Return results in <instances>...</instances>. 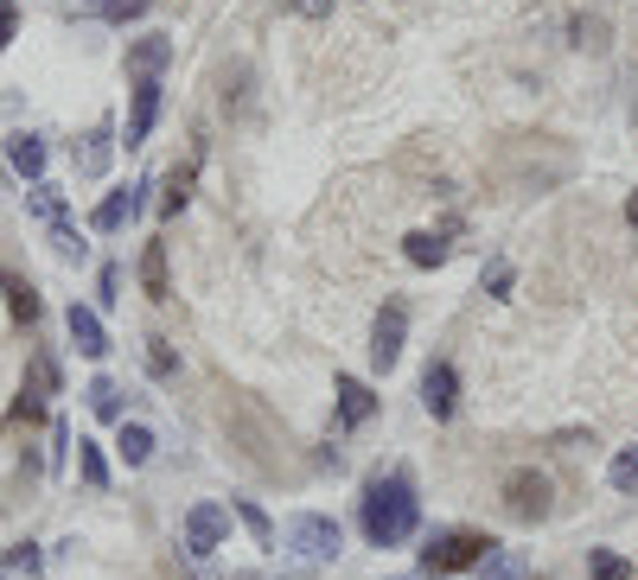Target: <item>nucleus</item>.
Returning a JSON list of instances; mask_svg holds the SVG:
<instances>
[{
	"mask_svg": "<svg viewBox=\"0 0 638 580\" xmlns=\"http://www.w3.org/2000/svg\"><path fill=\"white\" fill-rule=\"evenodd\" d=\"M64 447H71V428H64V421H51V466H64Z\"/></svg>",
	"mask_w": 638,
	"mask_h": 580,
	"instance_id": "obj_36",
	"label": "nucleus"
},
{
	"mask_svg": "<svg viewBox=\"0 0 638 580\" xmlns=\"http://www.w3.org/2000/svg\"><path fill=\"white\" fill-rule=\"evenodd\" d=\"M498 498L517 523H549V510H556V485L549 472H536V466H510L505 485H498Z\"/></svg>",
	"mask_w": 638,
	"mask_h": 580,
	"instance_id": "obj_5",
	"label": "nucleus"
},
{
	"mask_svg": "<svg viewBox=\"0 0 638 580\" xmlns=\"http://www.w3.org/2000/svg\"><path fill=\"white\" fill-rule=\"evenodd\" d=\"M115 454H122V466H148V459H153V434L141 428V421H122V428H115Z\"/></svg>",
	"mask_w": 638,
	"mask_h": 580,
	"instance_id": "obj_22",
	"label": "nucleus"
},
{
	"mask_svg": "<svg viewBox=\"0 0 638 580\" xmlns=\"http://www.w3.org/2000/svg\"><path fill=\"white\" fill-rule=\"evenodd\" d=\"M166 64H173V39H166V32H141V39L128 45V77H134V83H141V77H160Z\"/></svg>",
	"mask_w": 638,
	"mask_h": 580,
	"instance_id": "obj_13",
	"label": "nucleus"
},
{
	"mask_svg": "<svg viewBox=\"0 0 638 580\" xmlns=\"http://www.w3.org/2000/svg\"><path fill=\"white\" fill-rule=\"evenodd\" d=\"M403 338H408V306H403V301H383L377 326H371V364H377L383 377L396 370V357H403Z\"/></svg>",
	"mask_w": 638,
	"mask_h": 580,
	"instance_id": "obj_7",
	"label": "nucleus"
},
{
	"mask_svg": "<svg viewBox=\"0 0 638 580\" xmlns=\"http://www.w3.org/2000/svg\"><path fill=\"white\" fill-rule=\"evenodd\" d=\"M51 396H58V364H51L45 352H32V364H26V389H20V403H13V421H39Z\"/></svg>",
	"mask_w": 638,
	"mask_h": 580,
	"instance_id": "obj_8",
	"label": "nucleus"
},
{
	"mask_svg": "<svg viewBox=\"0 0 638 580\" xmlns=\"http://www.w3.org/2000/svg\"><path fill=\"white\" fill-rule=\"evenodd\" d=\"M71 13H83V20H109V26H128L148 13V0H71Z\"/></svg>",
	"mask_w": 638,
	"mask_h": 580,
	"instance_id": "obj_19",
	"label": "nucleus"
},
{
	"mask_svg": "<svg viewBox=\"0 0 638 580\" xmlns=\"http://www.w3.org/2000/svg\"><path fill=\"white\" fill-rule=\"evenodd\" d=\"M422 408H428L434 421H454L459 408V370L447 357H428V370H422Z\"/></svg>",
	"mask_w": 638,
	"mask_h": 580,
	"instance_id": "obj_9",
	"label": "nucleus"
},
{
	"mask_svg": "<svg viewBox=\"0 0 638 580\" xmlns=\"http://www.w3.org/2000/svg\"><path fill=\"white\" fill-rule=\"evenodd\" d=\"M83 403H90L97 421H115V428L128 421V415H122V383H115V377H97L90 389H83Z\"/></svg>",
	"mask_w": 638,
	"mask_h": 580,
	"instance_id": "obj_20",
	"label": "nucleus"
},
{
	"mask_svg": "<svg viewBox=\"0 0 638 580\" xmlns=\"http://www.w3.org/2000/svg\"><path fill=\"white\" fill-rule=\"evenodd\" d=\"M51 250L64 255V262H83V236H77L71 224H58V230H51Z\"/></svg>",
	"mask_w": 638,
	"mask_h": 580,
	"instance_id": "obj_33",
	"label": "nucleus"
},
{
	"mask_svg": "<svg viewBox=\"0 0 638 580\" xmlns=\"http://www.w3.org/2000/svg\"><path fill=\"white\" fill-rule=\"evenodd\" d=\"M403 255L415 262V268H440V262L454 255V243H447L440 230H408V236H403Z\"/></svg>",
	"mask_w": 638,
	"mask_h": 580,
	"instance_id": "obj_18",
	"label": "nucleus"
},
{
	"mask_svg": "<svg viewBox=\"0 0 638 580\" xmlns=\"http://www.w3.org/2000/svg\"><path fill=\"white\" fill-rule=\"evenodd\" d=\"M26 204H32V211H39V217H45L51 230L64 224V192H58V185H45V179H39V185L26 192Z\"/></svg>",
	"mask_w": 638,
	"mask_h": 580,
	"instance_id": "obj_27",
	"label": "nucleus"
},
{
	"mask_svg": "<svg viewBox=\"0 0 638 580\" xmlns=\"http://www.w3.org/2000/svg\"><path fill=\"white\" fill-rule=\"evenodd\" d=\"M77 466H83V485H90V491H109V459H102L97 440H77Z\"/></svg>",
	"mask_w": 638,
	"mask_h": 580,
	"instance_id": "obj_26",
	"label": "nucleus"
},
{
	"mask_svg": "<svg viewBox=\"0 0 638 580\" xmlns=\"http://www.w3.org/2000/svg\"><path fill=\"white\" fill-rule=\"evenodd\" d=\"M224 434H230V447L250 459L255 472H281V428L262 415V403H250V396H230L224 403Z\"/></svg>",
	"mask_w": 638,
	"mask_h": 580,
	"instance_id": "obj_2",
	"label": "nucleus"
},
{
	"mask_svg": "<svg viewBox=\"0 0 638 580\" xmlns=\"http://www.w3.org/2000/svg\"><path fill=\"white\" fill-rule=\"evenodd\" d=\"M587 574L594 580H632V561L612 556V549H594V556H587Z\"/></svg>",
	"mask_w": 638,
	"mask_h": 580,
	"instance_id": "obj_29",
	"label": "nucleus"
},
{
	"mask_svg": "<svg viewBox=\"0 0 638 580\" xmlns=\"http://www.w3.org/2000/svg\"><path fill=\"white\" fill-rule=\"evenodd\" d=\"M224 536H230V510L224 505H192V510H185V556H192V561L217 556V549H224Z\"/></svg>",
	"mask_w": 638,
	"mask_h": 580,
	"instance_id": "obj_6",
	"label": "nucleus"
},
{
	"mask_svg": "<svg viewBox=\"0 0 638 580\" xmlns=\"http://www.w3.org/2000/svg\"><path fill=\"white\" fill-rule=\"evenodd\" d=\"M148 192H153V179H134L128 192H109V199L90 211V224L97 230H122L128 217H141V204H148Z\"/></svg>",
	"mask_w": 638,
	"mask_h": 580,
	"instance_id": "obj_12",
	"label": "nucleus"
},
{
	"mask_svg": "<svg viewBox=\"0 0 638 580\" xmlns=\"http://www.w3.org/2000/svg\"><path fill=\"white\" fill-rule=\"evenodd\" d=\"M97 301H102V306H115V301H122V268H102V281H97Z\"/></svg>",
	"mask_w": 638,
	"mask_h": 580,
	"instance_id": "obj_34",
	"label": "nucleus"
},
{
	"mask_svg": "<svg viewBox=\"0 0 638 580\" xmlns=\"http://www.w3.org/2000/svg\"><path fill=\"white\" fill-rule=\"evenodd\" d=\"M13 32H20V7H13V0H0V51L13 45Z\"/></svg>",
	"mask_w": 638,
	"mask_h": 580,
	"instance_id": "obj_35",
	"label": "nucleus"
},
{
	"mask_svg": "<svg viewBox=\"0 0 638 580\" xmlns=\"http://www.w3.org/2000/svg\"><path fill=\"white\" fill-rule=\"evenodd\" d=\"M141 294L148 301H173V268H166V243L141 250Z\"/></svg>",
	"mask_w": 638,
	"mask_h": 580,
	"instance_id": "obj_16",
	"label": "nucleus"
},
{
	"mask_svg": "<svg viewBox=\"0 0 638 580\" xmlns=\"http://www.w3.org/2000/svg\"><path fill=\"white\" fill-rule=\"evenodd\" d=\"M64 326H71V345H77L83 357H109V332H102L97 306H77V301H71V313H64Z\"/></svg>",
	"mask_w": 638,
	"mask_h": 580,
	"instance_id": "obj_14",
	"label": "nucleus"
},
{
	"mask_svg": "<svg viewBox=\"0 0 638 580\" xmlns=\"http://www.w3.org/2000/svg\"><path fill=\"white\" fill-rule=\"evenodd\" d=\"M332 389H338V428H364V421L377 415V389L364 377H345V370H338Z\"/></svg>",
	"mask_w": 638,
	"mask_h": 580,
	"instance_id": "obj_11",
	"label": "nucleus"
},
{
	"mask_svg": "<svg viewBox=\"0 0 638 580\" xmlns=\"http://www.w3.org/2000/svg\"><path fill=\"white\" fill-rule=\"evenodd\" d=\"M148 370H153V377H179V352L160 338V332L148 338Z\"/></svg>",
	"mask_w": 638,
	"mask_h": 580,
	"instance_id": "obj_30",
	"label": "nucleus"
},
{
	"mask_svg": "<svg viewBox=\"0 0 638 580\" xmlns=\"http://www.w3.org/2000/svg\"><path fill=\"white\" fill-rule=\"evenodd\" d=\"M0 568H7V574H39V568H45V556H39V549H32V542H13V549H7V561H0Z\"/></svg>",
	"mask_w": 638,
	"mask_h": 580,
	"instance_id": "obj_32",
	"label": "nucleus"
},
{
	"mask_svg": "<svg viewBox=\"0 0 638 580\" xmlns=\"http://www.w3.org/2000/svg\"><path fill=\"white\" fill-rule=\"evenodd\" d=\"M607 485H612V491H638V440H632V447H619V454H612V466H607Z\"/></svg>",
	"mask_w": 638,
	"mask_h": 580,
	"instance_id": "obj_28",
	"label": "nucleus"
},
{
	"mask_svg": "<svg viewBox=\"0 0 638 580\" xmlns=\"http://www.w3.org/2000/svg\"><path fill=\"white\" fill-rule=\"evenodd\" d=\"M294 13H306V20H326L332 0H294Z\"/></svg>",
	"mask_w": 638,
	"mask_h": 580,
	"instance_id": "obj_37",
	"label": "nucleus"
},
{
	"mask_svg": "<svg viewBox=\"0 0 638 580\" xmlns=\"http://www.w3.org/2000/svg\"><path fill=\"white\" fill-rule=\"evenodd\" d=\"M479 580H530V561L517 556V549H492L479 561Z\"/></svg>",
	"mask_w": 638,
	"mask_h": 580,
	"instance_id": "obj_24",
	"label": "nucleus"
},
{
	"mask_svg": "<svg viewBox=\"0 0 638 580\" xmlns=\"http://www.w3.org/2000/svg\"><path fill=\"white\" fill-rule=\"evenodd\" d=\"M230 580H262V574H250V568H243V574H230Z\"/></svg>",
	"mask_w": 638,
	"mask_h": 580,
	"instance_id": "obj_39",
	"label": "nucleus"
},
{
	"mask_svg": "<svg viewBox=\"0 0 638 580\" xmlns=\"http://www.w3.org/2000/svg\"><path fill=\"white\" fill-rule=\"evenodd\" d=\"M0 294H7V313H13V326H39V287L13 268H0Z\"/></svg>",
	"mask_w": 638,
	"mask_h": 580,
	"instance_id": "obj_15",
	"label": "nucleus"
},
{
	"mask_svg": "<svg viewBox=\"0 0 638 580\" xmlns=\"http://www.w3.org/2000/svg\"><path fill=\"white\" fill-rule=\"evenodd\" d=\"M230 510L243 517V530L255 536V549H275V523H269V510H262V505H250V498H236Z\"/></svg>",
	"mask_w": 638,
	"mask_h": 580,
	"instance_id": "obj_25",
	"label": "nucleus"
},
{
	"mask_svg": "<svg viewBox=\"0 0 638 580\" xmlns=\"http://www.w3.org/2000/svg\"><path fill=\"white\" fill-rule=\"evenodd\" d=\"M7 166L39 185V179H45V141H39V134H13V141H7Z\"/></svg>",
	"mask_w": 638,
	"mask_h": 580,
	"instance_id": "obj_17",
	"label": "nucleus"
},
{
	"mask_svg": "<svg viewBox=\"0 0 638 580\" xmlns=\"http://www.w3.org/2000/svg\"><path fill=\"white\" fill-rule=\"evenodd\" d=\"M153 122H160V77H141V83H134V102H128V134H122V147H148Z\"/></svg>",
	"mask_w": 638,
	"mask_h": 580,
	"instance_id": "obj_10",
	"label": "nucleus"
},
{
	"mask_svg": "<svg viewBox=\"0 0 638 580\" xmlns=\"http://www.w3.org/2000/svg\"><path fill=\"white\" fill-rule=\"evenodd\" d=\"M492 549H498V542H492L485 530H434L428 549H422V568L447 580V574H459V568H479Z\"/></svg>",
	"mask_w": 638,
	"mask_h": 580,
	"instance_id": "obj_4",
	"label": "nucleus"
},
{
	"mask_svg": "<svg viewBox=\"0 0 638 580\" xmlns=\"http://www.w3.org/2000/svg\"><path fill=\"white\" fill-rule=\"evenodd\" d=\"M510 281H517V268L510 262H492L479 275V294H492V301H510Z\"/></svg>",
	"mask_w": 638,
	"mask_h": 580,
	"instance_id": "obj_31",
	"label": "nucleus"
},
{
	"mask_svg": "<svg viewBox=\"0 0 638 580\" xmlns=\"http://www.w3.org/2000/svg\"><path fill=\"white\" fill-rule=\"evenodd\" d=\"M357 523H364V542H371V549H403L408 536L422 530L415 479H408V472L371 479V485H364V498H357Z\"/></svg>",
	"mask_w": 638,
	"mask_h": 580,
	"instance_id": "obj_1",
	"label": "nucleus"
},
{
	"mask_svg": "<svg viewBox=\"0 0 638 580\" xmlns=\"http://www.w3.org/2000/svg\"><path fill=\"white\" fill-rule=\"evenodd\" d=\"M281 549H287L294 561H306V568H320V561H338L345 530L332 523L326 510H294V517L281 523Z\"/></svg>",
	"mask_w": 638,
	"mask_h": 580,
	"instance_id": "obj_3",
	"label": "nucleus"
},
{
	"mask_svg": "<svg viewBox=\"0 0 638 580\" xmlns=\"http://www.w3.org/2000/svg\"><path fill=\"white\" fill-rule=\"evenodd\" d=\"M626 224L638 230V192H632V199H626Z\"/></svg>",
	"mask_w": 638,
	"mask_h": 580,
	"instance_id": "obj_38",
	"label": "nucleus"
},
{
	"mask_svg": "<svg viewBox=\"0 0 638 580\" xmlns=\"http://www.w3.org/2000/svg\"><path fill=\"white\" fill-rule=\"evenodd\" d=\"M109 153H115V141H109V128H97V134L77 147V173H83V179H102V173H109Z\"/></svg>",
	"mask_w": 638,
	"mask_h": 580,
	"instance_id": "obj_23",
	"label": "nucleus"
},
{
	"mask_svg": "<svg viewBox=\"0 0 638 580\" xmlns=\"http://www.w3.org/2000/svg\"><path fill=\"white\" fill-rule=\"evenodd\" d=\"M192 173H199V166L185 160V166H173V173L160 179V217H179V211H185V199H192Z\"/></svg>",
	"mask_w": 638,
	"mask_h": 580,
	"instance_id": "obj_21",
	"label": "nucleus"
}]
</instances>
